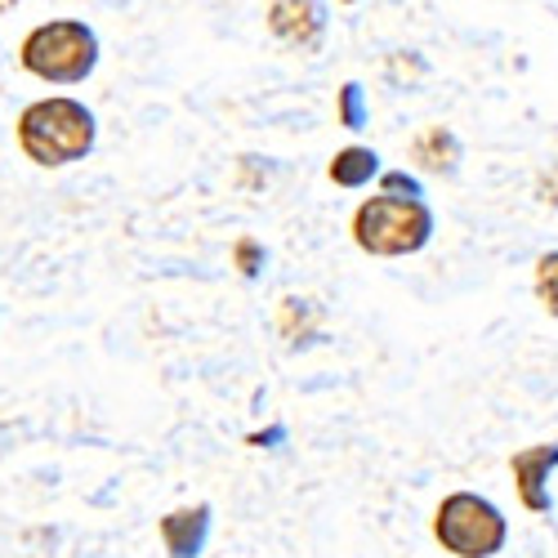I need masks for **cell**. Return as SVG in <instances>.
I'll use <instances>...</instances> for the list:
<instances>
[{
    "label": "cell",
    "mask_w": 558,
    "mask_h": 558,
    "mask_svg": "<svg viewBox=\"0 0 558 558\" xmlns=\"http://www.w3.org/2000/svg\"><path fill=\"white\" fill-rule=\"evenodd\" d=\"M14 138H19V148L32 166L63 170V166L85 161L89 153H95L99 125H95V112H89L81 99L50 95V99H36L19 112Z\"/></svg>",
    "instance_id": "cell-1"
},
{
    "label": "cell",
    "mask_w": 558,
    "mask_h": 558,
    "mask_svg": "<svg viewBox=\"0 0 558 558\" xmlns=\"http://www.w3.org/2000/svg\"><path fill=\"white\" fill-rule=\"evenodd\" d=\"M353 242L357 251L376 255V259H402V255H415L425 251L429 238H434V210L425 197H366L357 210H353Z\"/></svg>",
    "instance_id": "cell-2"
},
{
    "label": "cell",
    "mask_w": 558,
    "mask_h": 558,
    "mask_svg": "<svg viewBox=\"0 0 558 558\" xmlns=\"http://www.w3.org/2000/svg\"><path fill=\"white\" fill-rule=\"evenodd\" d=\"M19 63L45 85H81L99 68V36L81 19L36 23L19 45Z\"/></svg>",
    "instance_id": "cell-3"
},
{
    "label": "cell",
    "mask_w": 558,
    "mask_h": 558,
    "mask_svg": "<svg viewBox=\"0 0 558 558\" xmlns=\"http://www.w3.org/2000/svg\"><path fill=\"white\" fill-rule=\"evenodd\" d=\"M434 541L456 558H492L509 541L505 514L478 492H451L434 509Z\"/></svg>",
    "instance_id": "cell-4"
},
{
    "label": "cell",
    "mask_w": 558,
    "mask_h": 558,
    "mask_svg": "<svg viewBox=\"0 0 558 558\" xmlns=\"http://www.w3.org/2000/svg\"><path fill=\"white\" fill-rule=\"evenodd\" d=\"M558 470V442H536L509 456V474H514L519 500L532 514H549V474Z\"/></svg>",
    "instance_id": "cell-5"
},
{
    "label": "cell",
    "mask_w": 558,
    "mask_h": 558,
    "mask_svg": "<svg viewBox=\"0 0 558 558\" xmlns=\"http://www.w3.org/2000/svg\"><path fill=\"white\" fill-rule=\"evenodd\" d=\"M264 23L277 40L295 45V50H313L317 36L327 32V5H300V0H282V5H268Z\"/></svg>",
    "instance_id": "cell-6"
},
{
    "label": "cell",
    "mask_w": 558,
    "mask_h": 558,
    "mask_svg": "<svg viewBox=\"0 0 558 558\" xmlns=\"http://www.w3.org/2000/svg\"><path fill=\"white\" fill-rule=\"evenodd\" d=\"M157 536L170 558H197L210 536V505H183L157 523Z\"/></svg>",
    "instance_id": "cell-7"
},
{
    "label": "cell",
    "mask_w": 558,
    "mask_h": 558,
    "mask_svg": "<svg viewBox=\"0 0 558 558\" xmlns=\"http://www.w3.org/2000/svg\"><path fill=\"white\" fill-rule=\"evenodd\" d=\"M411 161L421 166L425 174H456L460 166V138L447 125H425L421 134L411 138Z\"/></svg>",
    "instance_id": "cell-8"
},
{
    "label": "cell",
    "mask_w": 558,
    "mask_h": 558,
    "mask_svg": "<svg viewBox=\"0 0 558 558\" xmlns=\"http://www.w3.org/2000/svg\"><path fill=\"white\" fill-rule=\"evenodd\" d=\"M327 174H331L336 189H362V183H371V179L380 174V153L376 148H362V144H349V148H340L331 157Z\"/></svg>",
    "instance_id": "cell-9"
},
{
    "label": "cell",
    "mask_w": 558,
    "mask_h": 558,
    "mask_svg": "<svg viewBox=\"0 0 558 558\" xmlns=\"http://www.w3.org/2000/svg\"><path fill=\"white\" fill-rule=\"evenodd\" d=\"M532 291L541 300V308L549 317H558V251H545L536 259V272H532Z\"/></svg>",
    "instance_id": "cell-10"
},
{
    "label": "cell",
    "mask_w": 558,
    "mask_h": 558,
    "mask_svg": "<svg viewBox=\"0 0 558 558\" xmlns=\"http://www.w3.org/2000/svg\"><path fill=\"white\" fill-rule=\"evenodd\" d=\"M336 117H340L344 130H362V125H366V95H362V85H357V81H344V85H340Z\"/></svg>",
    "instance_id": "cell-11"
},
{
    "label": "cell",
    "mask_w": 558,
    "mask_h": 558,
    "mask_svg": "<svg viewBox=\"0 0 558 558\" xmlns=\"http://www.w3.org/2000/svg\"><path fill=\"white\" fill-rule=\"evenodd\" d=\"M380 189H385L389 197H425V193H421V179L407 174V170H389V174H380Z\"/></svg>",
    "instance_id": "cell-12"
},
{
    "label": "cell",
    "mask_w": 558,
    "mask_h": 558,
    "mask_svg": "<svg viewBox=\"0 0 558 558\" xmlns=\"http://www.w3.org/2000/svg\"><path fill=\"white\" fill-rule=\"evenodd\" d=\"M232 259H238L242 277H255V272H259V264H264V246H259L255 238H242L238 246H232Z\"/></svg>",
    "instance_id": "cell-13"
}]
</instances>
